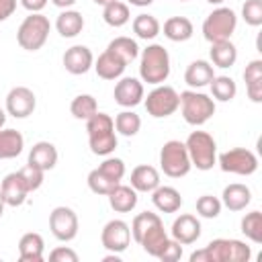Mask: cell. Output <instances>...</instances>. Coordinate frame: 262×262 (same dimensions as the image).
Here are the masks:
<instances>
[{"label": "cell", "mask_w": 262, "mask_h": 262, "mask_svg": "<svg viewBox=\"0 0 262 262\" xmlns=\"http://www.w3.org/2000/svg\"><path fill=\"white\" fill-rule=\"evenodd\" d=\"M252 258V248L242 239L217 237L205 248L190 254V262H248Z\"/></svg>", "instance_id": "obj_1"}, {"label": "cell", "mask_w": 262, "mask_h": 262, "mask_svg": "<svg viewBox=\"0 0 262 262\" xmlns=\"http://www.w3.org/2000/svg\"><path fill=\"white\" fill-rule=\"evenodd\" d=\"M86 133H88L90 151L94 156H100V158L111 156L119 145V137H117V131H115V121L106 113H94L86 121Z\"/></svg>", "instance_id": "obj_2"}, {"label": "cell", "mask_w": 262, "mask_h": 262, "mask_svg": "<svg viewBox=\"0 0 262 262\" xmlns=\"http://www.w3.org/2000/svg\"><path fill=\"white\" fill-rule=\"evenodd\" d=\"M170 76V55L168 49L160 43L147 45L139 51V78L151 86L164 84Z\"/></svg>", "instance_id": "obj_3"}, {"label": "cell", "mask_w": 262, "mask_h": 262, "mask_svg": "<svg viewBox=\"0 0 262 262\" xmlns=\"http://www.w3.org/2000/svg\"><path fill=\"white\" fill-rule=\"evenodd\" d=\"M178 96H180V106L178 108L182 113V119L188 125L201 127L215 115V100L209 94L190 88V90L180 92Z\"/></svg>", "instance_id": "obj_4"}, {"label": "cell", "mask_w": 262, "mask_h": 262, "mask_svg": "<svg viewBox=\"0 0 262 262\" xmlns=\"http://www.w3.org/2000/svg\"><path fill=\"white\" fill-rule=\"evenodd\" d=\"M49 31H51L49 18L41 12H31L16 29V43L25 51H39L47 43Z\"/></svg>", "instance_id": "obj_5"}, {"label": "cell", "mask_w": 262, "mask_h": 262, "mask_svg": "<svg viewBox=\"0 0 262 262\" xmlns=\"http://www.w3.org/2000/svg\"><path fill=\"white\" fill-rule=\"evenodd\" d=\"M184 145H186V151H188L192 168H196L201 172H207L217 164V141L213 139L211 133L192 131L186 137Z\"/></svg>", "instance_id": "obj_6"}, {"label": "cell", "mask_w": 262, "mask_h": 262, "mask_svg": "<svg viewBox=\"0 0 262 262\" xmlns=\"http://www.w3.org/2000/svg\"><path fill=\"white\" fill-rule=\"evenodd\" d=\"M235 27H237V14L227 6H217L203 20V37L209 43L227 41L235 33Z\"/></svg>", "instance_id": "obj_7"}, {"label": "cell", "mask_w": 262, "mask_h": 262, "mask_svg": "<svg viewBox=\"0 0 262 262\" xmlns=\"http://www.w3.org/2000/svg\"><path fill=\"white\" fill-rule=\"evenodd\" d=\"M160 168L170 178H182L190 172L192 164H190L184 141L170 139L162 145V149H160Z\"/></svg>", "instance_id": "obj_8"}, {"label": "cell", "mask_w": 262, "mask_h": 262, "mask_svg": "<svg viewBox=\"0 0 262 262\" xmlns=\"http://www.w3.org/2000/svg\"><path fill=\"white\" fill-rule=\"evenodd\" d=\"M143 104L149 117L154 119H166L170 115H174L180 106V96L172 86L166 84H158L154 86L151 92H147V96H143Z\"/></svg>", "instance_id": "obj_9"}, {"label": "cell", "mask_w": 262, "mask_h": 262, "mask_svg": "<svg viewBox=\"0 0 262 262\" xmlns=\"http://www.w3.org/2000/svg\"><path fill=\"white\" fill-rule=\"evenodd\" d=\"M217 164L227 174L237 176H252L258 170V158L252 149L246 147H231L217 156Z\"/></svg>", "instance_id": "obj_10"}, {"label": "cell", "mask_w": 262, "mask_h": 262, "mask_svg": "<svg viewBox=\"0 0 262 262\" xmlns=\"http://www.w3.org/2000/svg\"><path fill=\"white\" fill-rule=\"evenodd\" d=\"M78 215L72 207L59 205L49 213V229L55 239L59 242H72L78 235Z\"/></svg>", "instance_id": "obj_11"}, {"label": "cell", "mask_w": 262, "mask_h": 262, "mask_svg": "<svg viewBox=\"0 0 262 262\" xmlns=\"http://www.w3.org/2000/svg\"><path fill=\"white\" fill-rule=\"evenodd\" d=\"M100 244L106 252L123 254L131 244V227L123 219H111L100 231Z\"/></svg>", "instance_id": "obj_12"}, {"label": "cell", "mask_w": 262, "mask_h": 262, "mask_svg": "<svg viewBox=\"0 0 262 262\" xmlns=\"http://www.w3.org/2000/svg\"><path fill=\"white\" fill-rule=\"evenodd\" d=\"M37 108V96L31 88L27 86H14L8 90L6 94V115L14 117V119H27L35 113Z\"/></svg>", "instance_id": "obj_13"}, {"label": "cell", "mask_w": 262, "mask_h": 262, "mask_svg": "<svg viewBox=\"0 0 262 262\" xmlns=\"http://www.w3.org/2000/svg\"><path fill=\"white\" fill-rule=\"evenodd\" d=\"M113 96H115V102L119 106L133 108V106L143 102V96H145L143 82L139 78H133V76H121L119 82L115 84Z\"/></svg>", "instance_id": "obj_14"}, {"label": "cell", "mask_w": 262, "mask_h": 262, "mask_svg": "<svg viewBox=\"0 0 262 262\" xmlns=\"http://www.w3.org/2000/svg\"><path fill=\"white\" fill-rule=\"evenodd\" d=\"M29 192L31 190H29V186H27L20 170L6 174L4 180H2V184H0V194H2V199L6 203V207H20L27 201Z\"/></svg>", "instance_id": "obj_15"}, {"label": "cell", "mask_w": 262, "mask_h": 262, "mask_svg": "<svg viewBox=\"0 0 262 262\" xmlns=\"http://www.w3.org/2000/svg\"><path fill=\"white\" fill-rule=\"evenodd\" d=\"M61 63H63L68 74L82 76L94 66V55H92L90 47H86V45H72V47L66 49V53L61 57Z\"/></svg>", "instance_id": "obj_16"}, {"label": "cell", "mask_w": 262, "mask_h": 262, "mask_svg": "<svg viewBox=\"0 0 262 262\" xmlns=\"http://www.w3.org/2000/svg\"><path fill=\"white\" fill-rule=\"evenodd\" d=\"M201 231H203L201 221L196 219V215H190V213L178 215V217L174 219V223H172V229H170L172 237H174L178 244H182V246L194 244V242L201 237Z\"/></svg>", "instance_id": "obj_17"}, {"label": "cell", "mask_w": 262, "mask_h": 262, "mask_svg": "<svg viewBox=\"0 0 262 262\" xmlns=\"http://www.w3.org/2000/svg\"><path fill=\"white\" fill-rule=\"evenodd\" d=\"M92 68H94L96 76L102 78V80H119V78L123 76L127 63H125L121 57H117L113 51L104 49V51L94 59V66H92Z\"/></svg>", "instance_id": "obj_18"}, {"label": "cell", "mask_w": 262, "mask_h": 262, "mask_svg": "<svg viewBox=\"0 0 262 262\" xmlns=\"http://www.w3.org/2000/svg\"><path fill=\"white\" fill-rule=\"evenodd\" d=\"M213 78H215V70H213L211 61H207V59H194L184 70V82L192 90H199V88L209 86Z\"/></svg>", "instance_id": "obj_19"}, {"label": "cell", "mask_w": 262, "mask_h": 262, "mask_svg": "<svg viewBox=\"0 0 262 262\" xmlns=\"http://www.w3.org/2000/svg\"><path fill=\"white\" fill-rule=\"evenodd\" d=\"M57 158H59L57 147H55L51 141H37V143H33V147L29 149L27 162L33 164V166H37V168H41L43 172H49V170L55 168Z\"/></svg>", "instance_id": "obj_20"}, {"label": "cell", "mask_w": 262, "mask_h": 262, "mask_svg": "<svg viewBox=\"0 0 262 262\" xmlns=\"http://www.w3.org/2000/svg\"><path fill=\"white\" fill-rule=\"evenodd\" d=\"M250 201H252V190L242 182H231L221 192V205L233 213L244 211L250 205Z\"/></svg>", "instance_id": "obj_21"}, {"label": "cell", "mask_w": 262, "mask_h": 262, "mask_svg": "<svg viewBox=\"0 0 262 262\" xmlns=\"http://www.w3.org/2000/svg\"><path fill=\"white\" fill-rule=\"evenodd\" d=\"M108 205L113 211L117 213H131L135 207H137V190L129 184H117L108 194Z\"/></svg>", "instance_id": "obj_22"}, {"label": "cell", "mask_w": 262, "mask_h": 262, "mask_svg": "<svg viewBox=\"0 0 262 262\" xmlns=\"http://www.w3.org/2000/svg\"><path fill=\"white\" fill-rule=\"evenodd\" d=\"M43 252L45 242L37 231H29L18 239V258L23 262H43Z\"/></svg>", "instance_id": "obj_23"}, {"label": "cell", "mask_w": 262, "mask_h": 262, "mask_svg": "<svg viewBox=\"0 0 262 262\" xmlns=\"http://www.w3.org/2000/svg\"><path fill=\"white\" fill-rule=\"evenodd\" d=\"M131 186L137 192H151L160 186V172L149 164H139L131 170Z\"/></svg>", "instance_id": "obj_24"}, {"label": "cell", "mask_w": 262, "mask_h": 262, "mask_svg": "<svg viewBox=\"0 0 262 262\" xmlns=\"http://www.w3.org/2000/svg\"><path fill=\"white\" fill-rule=\"evenodd\" d=\"M151 203L160 213H176L182 207V196L174 186H158L156 190L149 192Z\"/></svg>", "instance_id": "obj_25"}, {"label": "cell", "mask_w": 262, "mask_h": 262, "mask_svg": "<svg viewBox=\"0 0 262 262\" xmlns=\"http://www.w3.org/2000/svg\"><path fill=\"white\" fill-rule=\"evenodd\" d=\"M55 29L57 33L63 37V39H72V37H78L84 29V16L82 12L74 10V8H66L57 14V20H55Z\"/></svg>", "instance_id": "obj_26"}, {"label": "cell", "mask_w": 262, "mask_h": 262, "mask_svg": "<svg viewBox=\"0 0 262 262\" xmlns=\"http://www.w3.org/2000/svg\"><path fill=\"white\" fill-rule=\"evenodd\" d=\"M209 57H211V66H213V68L227 70V68H231V66L237 61V47L231 43V39L211 43Z\"/></svg>", "instance_id": "obj_27"}, {"label": "cell", "mask_w": 262, "mask_h": 262, "mask_svg": "<svg viewBox=\"0 0 262 262\" xmlns=\"http://www.w3.org/2000/svg\"><path fill=\"white\" fill-rule=\"evenodd\" d=\"M248 98L256 104L262 102V59H252L244 70Z\"/></svg>", "instance_id": "obj_28"}, {"label": "cell", "mask_w": 262, "mask_h": 262, "mask_svg": "<svg viewBox=\"0 0 262 262\" xmlns=\"http://www.w3.org/2000/svg\"><path fill=\"white\" fill-rule=\"evenodd\" d=\"M162 31H164L166 39H170L174 43H184V41H188L192 37L194 27H192L190 18H186V16H170L164 23Z\"/></svg>", "instance_id": "obj_29"}, {"label": "cell", "mask_w": 262, "mask_h": 262, "mask_svg": "<svg viewBox=\"0 0 262 262\" xmlns=\"http://www.w3.org/2000/svg\"><path fill=\"white\" fill-rule=\"evenodd\" d=\"M25 149V137L16 129H0V160H12Z\"/></svg>", "instance_id": "obj_30"}, {"label": "cell", "mask_w": 262, "mask_h": 262, "mask_svg": "<svg viewBox=\"0 0 262 262\" xmlns=\"http://www.w3.org/2000/svg\"><path fill=\"white\" fill-rule=\"evenodd\" d=\"M166 239H168V233H166V229H164V223L158 221L156 225H151V227L141 235V239H139L137 244L143 248L145 254L158 258V254H160V250L164 248Z\"/></svg>", "instance_id": "obj_31"}, {"label": "cell", "mask_w": 262, "mask_h": 262, "mask_svg": "<svg viewBox=\"0 0 262 262\" xmlns=\"http://www.w3.org/2000/svg\"><path fill=\"white\" fill-rule=\"evenodd\" d=\"M102 20L113 27V29H121L131 20V12H129V4L121 2V0H113L108 4L102 6Z\"/></svg>", "instance_id": "obj_32"}, {"label": "cell", "mask_w": 262, "mask_h": 262, "mask_svg": "<svg viewBox=\"0 0 262 262\" xmlns=\"http://www.w3.org/2000/svg\"><path fill=\"white\" fill-rule=\"evenodd\" d=\"M131 27H133V33H135L139 39H143V41L156 39V37L160 35V31H162L160 20H158L154 14H145V12L137 14V16L133 18Z\"/></svg>", "instance_id": "obj_33"}, {"label": "cell", "mask_w": 262, "mask_h": 262, "mask_svg": "<svg viewBox=\"0 0 262 262\" xmlns=\"http://www.w3.org/2000/svg\"><path fill=\"white\" fill-rule=\"evenodd\" d=\"M106 49L113 51L117 57H121L127 66L139 57V45H137V41L131 39V37H115V39L106 45Z\"/></svg>", "instance_id": "obj_34"}, {"label": "cell", "mask_w": 262, "mask_h": 262, "mask_svg": "<svg viewBox=\"0 0 262 262\" xmlns=\"http://www.w3.org/2000/svg\"><path fill=\"white\" fill-rule=\"evenodd\" d=\"M211 88V96L213 100H219V102H229L235 98L237 94V84L233 82V78L229 76H215L209 84Z\"/></svg>", "instance_id": "obj_35"}, {"label": "cell", "mask_w": 262, "mask_h": 262, "mask_svg": "<svg viewBox=\"0 0 262 262\" xmlns=\"http://www.w3.org/2000/svg\"><path fill=\"white\" fill-rule=\"evenodd\" d=\"M70 113L78 121H88L94 113H98V102L92 94H78L70 102Z\"/></svg>", "instance_id": "obj_36"}, {"label": "cell", "mask_w": 262, "mask_h": 262, "mask_svg": "<svg viewBox=\"0 0 262 262\" xmlns=\"http://www.w3.org/2000/svg\"><path fill=\"white\" fill-rule=\"evenodd\" d=\"M113 121H115V131L119 135H123V137H133L141 129V117L137 113L129 111V108L121 111Z\"/></svg>", "instance_id": "obj_37"}, {"label": "cell", "mask_w": 262, "mask_h": 262, "mask_svg": "<svg viewBox=\"0 0 262 262\" xmlns=\"http://www.w3.org/2000/svg\"><path fill=\"white\" fill-rule=\"evenodd\" d=\"M242 233L254 242V244H262V213L260 211H250L242 217L239 221Z\"/></svg>", "instance_id": "obj_38"}, {"label": "cell", "mask_w": 262, "mask_h": 262, "mask_svg": "<svg viewBox=\"0 0 262 262\" xmlns=\"http://www.w3.org/2000/svg\"><path fill=\"white\" fill-rule=\"evenodd\" d=\"M86 182H88V188L94 192V194H108L119 182H115V180H111L108 176H104L98 168H94V170H90L88 172V178H86Z\"/></svg>", "instance_id": "obj_39"}, {"label": "cell", "mask_w": 262, "mask_h": 262, "mask_svg": "<svg viewBox=\"0 0 262 262\" xmlns=\"http://www.w3.org/2000/svg\"><path fill=\"white\" fill-rule=\"evenodd\" d=\"M223 205H221V199L213 196V194H201L196 199V215L203 217V219H215L219 217Z\"/></svg>", "instance_id": "obj_40"}, {"label": "cell", "mask_w": 262, "mask_h": 262, "mask_svg": "<svg viewBox=\"0 0 262 262\" xmlns=\"http://www.w3.org/2000/svg\"><path fill=\"white\" fill-rule=\"evenodd\" d=\"M98 170L104 176H108L111 180L121 182L125 176V162L121 158H115V156H104V160L98 164Z\"/></svg>", "instance_id": "obj_41"}, {"label": "cell", "mask_w": 262, "mask_h": 262, "mask_svg": "<svg viewBox=\"0 0 262 262\" xmlns=\"http://www.w3.org/2000/svg\"><path fill=\"white\" fill-rule=\"evenodd\" d=\"M242 18L250 27L262 25V0H246L242 6Z\"/></svg>", "instance_id": "obj_42"}, {"label": "cell", "mask_w": 262, "mask_h": 262, "mask_svg": "<svg viewBox=\"0 0 262 262\" xmlns=\"http://www.w3.org/2000/svg\"><path fill=\"white\" fill-rule=\"evenodd\" d=\"M20 174H23V178H25V182H27V186H29L31 192L39 190L41 184H43V180H45V172L41 168L33 166V164H29V162H27L25 168H20Z\"/></svg>", "instance_id": "obj_43"}, {"label": "cell", "mask_w": 262, "mask_h": 262, "mask_svg": "<svg viewBox=\"0 0 262 262\" xmlns=\"http://www.w3.org/2000/svg\"><path fill=\"white\" fill-rule=\"evenodd\" d=\"M180 258H182V244H178L174 237H168L166 244H164V248L158 254V260L174 262V260H180Z\"/></svg>", "instance_id": "obj_44"}, {"label": "cell", "mask_w": 262, "mask_h": 262, "mask_svg": "<svg viewBox=\"0 0 262 262\" xmlns=\"http://www.w3.org/2000/svg\"><path fill=\"white\" fill-rule=\"evenodd\" d=\"M51 262H78V254L68 246H57L49 252Z\"/></svg>", "instance_id": "obj_45"}, {"label": "cell", "mask_w": 262, "mask_h": 262, "mask_svg": "<svg viewBox=\"0 0 262 262\" xmlns=\"http://www.w3.org/2000/svg\"><path fill=\"white\" fill-rule=\"evenodd\" d=\"M16 10V0H0V23L8 20Z\"/></svg>", "instance_id": "obj_46"}, {"label": "cell", "mask_w": 262, "mask_h": 262, "mask_svg": "<svg viewBox=\"0 0 262 262\" xmlns=\"http://www.w3.org/2000/svg\"><path fill=\"white\" fill-rule=\"evenodd\" d=\"M23 4V8H27L29 12H41L47 6V0H18Z\"/></svg>", "instance_id": "obj_47"}, {"label": "cell", "mask_w": 262, "mask_h": 262, "mask_svg": "<svg viewBox=\"0 0 262 262\" xmlns=\"http://www.w3.org/2000/svg\"><path fill=\"white\" fill-rule=\"evenodd\" d=\"M51 4L53 6H57V8H72L74 4H76V0H51Z\"/></svg>", "instance_id": "obj_48"}, {"label": "cell", "mask_w": 262, "mask_h": 262, "mask_svg": "<svg viewBox=\"0 0 262 262\" xmlns=\"http://www.w3.org/2000/svg\"><path fill=\"white\" fill-rule=\"evenodd\" d=\"M131 6H137V8H145V6H149L154 0H127Z\"/></svg>", "instance_id": "obj_49"}, {"label": "cell", "mask_w": 262, "mask_h": 262, "mask_svg": "<svg viewBox=\"0 0 262 262\" xmlns=\"http://www.w3.org/2000/svg\"><path fill=\"white\" fill-rule=\"evenodd\" d=\"M102 262H121V256L115 254V252H108V254L102 258Z\"/></svg>", "instance_id": "obj_50"}, {"label": "cell", "mask_w": 262, "mask_h": 262, "mask_svg": "<svg viewBox=\"0 0 262 262\" xmlns=\"http://www.w3.org/2000/svg\"><path fill=\"white\" fill-rule=\"evenodd\" d=\"M6 125V111L4 108H0V129Z\"/></svg>", "instance_id": "obj_51"}, {"label": "cell", "mask_w": 262, "mask_h": 262, "mask_svg": "<svg viewBox=\"0 0 262 262\" xmlns=\"http://www.w3.org/2000/svg\"><path fill=\"white\" fill-rule=\"evenodd\" d=\"M207 2H209V4H213V6H221L225 0H207Z\"/></svg>", "instance_id": "obj_52"}, {"label": "cell", "mask_w": 262, "mask_h": 262, "mask_svg": "<svg viewBox=\"0 0 262 262\" xmlns=\"http://www.w3.org/2000/svg\"><path fill=\"white\" fill-rule=\"evenodd\" d=\"M4 207H6V203H4V199H2V194H0V217H2V213H4Z\"/></svg>", "instance_id": "obj_53"}, {"label": "cell", "mask_w": 262, "mask_h": 262, "mask_svg": "<svg viewBox=\"0 0 262 262\" xmlns=\"http://www.w3.org/2000/svg\"><path fill=\"white\" fill-rule=\"evenodd\" d=\"M94 4H100V6H104V4H108V2H113V0H92Z\"/></svg>", "instance_id": "obj_54"}, {"label": "cell", "mask_w": 262, "mask_h": 262, "mask_svg": "<svg viewBox=\"0 0 262 262\" xmlns=\"http://www.w3.org/2000/svg\"><path fill=\"white\" fill-rule=\"evenodd\" d=\"M178 2H188V0H178Z\"/></svg>", "instance_id": "obj_55"}]
</instances>
